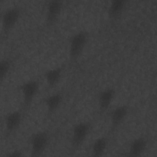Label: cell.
Masks as SVG:
<instances>
[{"label":"cell","instance_id":"cell-1","mask_svg":"<svg viewBox=\"0 0 157 157\" xmlns=\"http://www.w3.org/2000/svg\"><path fill=\"white\" fill-rule=\"evenodd\" d=\"M89 37V33L86 30L77 31L70 37L68 53L71 61H77L81 56L87 45Z\"/></svg>","mask_w":157,"mask_h":157},{"label":"cell","instance_id":"cell-2","mask_svg":"<svg viewBox=\"0 0 157 157\" xmlns=\"http://www.w3.org/2000/svg\"><path fill=\"white\" fill-rule=\"evenodd\" d=\"M50 142V135L44 130L36 131L29 138L30 155L33 157L39 156L45 151Z\"/></svg>","mask_w":157,"mask_h":157},{"label":"cell","instance_id":"cell-3","mask_svg":"<svg viewBox=\"0 0 157 157\" xmlns=\"http://www.w3.org/2000/svg\"><path fill=\"white\" fill-rule=\"evenodd\" d=\"M92 126L90 122L82 121L75 124L72 129L71 144L73 150L80 148L89 136Z\"/></svg>","mask_w":157,"mask_h":157},{"label":"cell","instance_id":"cell-4","mask_svg":"<svg viewBox=\"0 0 157 157\" xmlns=\"http://www.w3.org/2000/svg\"><path fill=\"white\" fill-rule=\"evenodd\" d=\"M21 15V9L18 6L7 8L1 15L2 29L4 36L8 35L18 22Z\"/></svg>","mask_w":157,"mask_h":157},{"label":"cell","instance_id":"cell-5","mask_svg":"<svg viewBox=\"0 0 157 157\" xmlns=\"http://www.w3.org/2000/svg\"><path fill=\"white\" fill-rule=\"evenodd\" d=\"M18 89L22 96V104L24 109L29 108L39 90V83L36 79H31L21 83Z\"/></svg>","mask_w":157,"mask_h":157},{"label":"cell","instance_id":"cell-6","mask_svg":"<svg viewBox=\"0 0 157 157\" xmlns=\"http://www.w3.org/2000/svg\"><path fill=\"white\" fill-rule=\"evenodd\" d=\"M129 112L128 105L121 104L115 107L109 113L110 129L112 132L116 130L125 120Z\"/></svg>","mask_w":157,"mask_h":157},{"label":"cell","instance_id":"cell-7","mask_svg":"<svg viewBox=\"0 0 157 157\" xmlns=\"http://www.w3.org/2000/svg\"><path fill=\"white\" fill-rule=\"evenodd\" d=\"M64 7V2L61 0H51L45 6V22L48 26L54 24L59 17Z\"/></svg>","mask_w":157,"mask_h":157},{"label":"cell","instance_id":"cell-8","mask_svg":"<svg viewBox=\"0 0 157 157\" xmlns=\"http://www.w3.org/2000/svg\"><path fill=\"white\" fill-rule=\"evenodd\" d=\"M23 112L21 110H12L4 117V128L7 136L14 132L20 126L23 120Z\"/></svg>","mask_w":157,"mask_h":157},{"label":"cell","instance_id":"cell-9","mask_svg":"<svg viewBox=\"0 0 157 157\" xmlns=\"http://www.w3.org/2000/svg\"><path fill=\"white\" fill-rule=\"evenodd\" d=\"M116 95V90L113 87H108L101 91L98 97V105L101 113L105 112L111 105Z\"/></svg>","mask_w":157,"mask_h":157},{"label":"cell","instance_id":"cell-10","mask_svg":"<svg viewBox=\"0 0 157 157\" xmlns=\"http://www.w3.org/2000/svg\"><path fill=\"white\" fill-rule=\"evenodd\" d=\"M148 140L143 136L134 139L129 144L128 147V155L130 156H140L147 150Z\"/></svg>","mask_w":157,"mask_h":157},{"label":"cell","instance_id":"cell-11","mask_svg":"<svg viewBox=\"0 0 157 157\" xmlns=\"http://www.w3.org/2000/svg\"><path fill=\"white\" fill-rule=\"evenodd\" d=\"M63 95L60 92H56L47 96L43 99L44 104L48 114L55 112L62 104Z\"/></svg>","mask_w":157,"mask_h":157},{"label":"cell","instance_id":"cell-12","mask_svg":"<svg viewBox=\"0 0 157 157\" xmlns=\"http://www.w3.org/2000/svg\"><path fill=\"white\" fill-rule=\"evenodd\" d=\"M63 66H56L46 70L44 73V77L48 86L53 87L60 81L63 73Z\"/></svg>","mask_w":157,"mask_h":157},{"label":"cell","instance_id":"cell-13","mask_svg":"<svg viewBox=\"0 0 157 157\" xmlns=\"http://www.w3.org/2000/svg\"><path fill=\"white\" fill-rule=\"evenodd\" d=\"M126 0H112L109 4L107 13L110 18L115 19L121 15L126 7Z\"/></svg>","mask_w":157,"mask_h":157},{"label":"cell","instance_id":"cell-14","mask_svg":"<svg viewBox=\"0 0 157 157\" xmlns=\"http://www.w3.org/2000/svg\"><path fill=\"white\" fill-rule=\"evenodd\" d=\"M108 139L104 136L96 138L93 142L91 147V155L95 157H99L104 155L108 147Z\"/></svg>","mask_w":157,"mask_h":157},{"label":"cell","instance_id":"cell-15","mask_svg":"<svg viewBox=\"0 0 157 157\" xmlns=\"http://www.w3.org/2000/svg\"><path fill=\"white\" fill-rule=\"evenodd\" d=\"M12 66V60L10 58H4L0 61V80L2 82L8 76Z\"/></svg>","mask_w":157,"mask_h":157},{"label":"cell","instance_id":"cell-16","mask_svg":"<svg viewBox=\"0 0 157 157\" xmlns=\"http://www.w3.org/2000/svg\"><path fill=\"white\" fill-rule=\"evenodd\" d=\"M23 156L24 153L20 149H14L6 155L7 157H21Z\"/></svg>","mask_w":157,"mask_h":157}]
</instances>
